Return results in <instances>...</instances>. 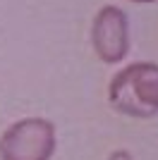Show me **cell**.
Returning a JSON list of instances; mask_svg holds the SVG:
<instances>
[{
	"label": "cell",
	"mask_w": 158,
	"mask_h": 160,
	"mask_svg": "<svg viewBox=\"0 0 158 160\" xmlns=\"http://www.w3.org/2000/svg\"><path fill=\"white\" fill-rule=\"evenodd\" d=\"M108 100L113 110L127 117H156L158 115V65L132 62L113 74L108 84Z\"/></svg>",
	"instance_id": "1"
},
{
	"label": "cell",
	"mask_w": 158,
	"mask_h": 160,
	"mask_svg": "<svg viewBox=\"0 0 158 160\" xmlns=\"http://www.w3.org/2000/svg\"><path fill=\"white\" fill-rule=\"evenodd\" d=\"M55 124L46 117H24L0 136V160H50L55 153Z\"/></svg>",
	"instance_id": "2"
},
{
	"label": "cell",
	"mask_w": 158,
	"mask_h": 160,
	"mask_svg": "<svg viewBox=\"0 0 158 160\" xmlns=\"http://www.w3.org/2000/svg\"><path fill=\"white\" fill-rule=\"evenodd\" d=\"M91 43L98 60L118 65L129 53V22L127 14L115 5L101 7L91 24Z\"/></svg>",
	"instance_id": "3"
},
{
	"label": "cell",
	"mask_w": 158,
	"mask_h": 160,
	"mask_svg": "<svg viewBox=\"0 0 158 160\" xmlns=\"http://www.w3.org/2000/svg\"><path fill=\"white\" fill-rule=\"evenodd\" d=\"M108 160H132V155L127 153V151H113V153L108 155Z\"/></svg>",
	"instance_id": "4"
},
{
	"label": "cell",
	"mask_w": 158,
	"mask_h": 160,
	"mask_svg": "<svg viewBox=\"0 0 158 160\" xmlns=\"http://www.w3.org/2000/svg\"><path fill=\"white\" fill-rule=\"evenodd\" d=\"M129 2H156V0H129Z\"/></svg>",
	"instance_id": "5"
}]
</instances>
